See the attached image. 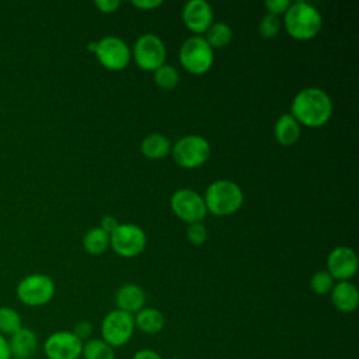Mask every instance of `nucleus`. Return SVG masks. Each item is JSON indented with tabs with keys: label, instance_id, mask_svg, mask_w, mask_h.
<instances>
[{
	"label": "nucleus",
	"instance_id": "obj_30",
	"mask_svg": "<svg viewBox=\"0 0 359 359\" xmlns=\"http://www.w3.org/2000/svg\"><path fill=\"white\" fill-rule=\"evenodd\" d=\"M72 332H73L79 339H81V341L84 342V341L90 339V335H91V332H93V325H91L90 321L81 320V321H79V323L74 324V328H73Z\"/></svg>",
	"mask_w": 359,
	"mask_h": 359
},
{
	"label": "nucleus",
	"instance_id": "obj_14",
	"mask_svg": "<svg viewBox=\"0 0 359 359\" xmlns=\"http://www.w3.org/2000/svg\"><path fill=\"white\" fill-rule=\"evenodd\" d=\"M182 20L189 31L199 35L213 24V10L205 0H191L182 8Z\"/></svg>",
	"mask_w": 359,
	"mask_h": 359
},
{
	"label": "nucleus",
	"instance_id": "obj_24",
	"mask_svg": "<svg viewBox=\"0 0 359 359\" xmlns=\"http://www.w3.org/2000/svg\"><path fill=\"white\" fill-rule=\"evenodd\" d=\"M22 327L21 316L13 307H0V334L6 338L17 332Z\"/></svg>",
	"mask_w": 359,
	"mask_h": 359
},
{
	"label": "nucleus",
	"instance_id": "obj_1",
	"mask_svg": "<svg viewBox=\"0 0 359 359\" xmlns=\"http://www.w3.org/2000/svg\"><path fill=\"white\" fill-rule=\"evenodd\" d=\"M290 111V115L300 125L307 128H320L330 121L332 102L324 90L318 87H307L294 95Z\"/></svg>",
	"mask_w": 359,
	"mask_h": 359
},
{
	"label": "nucleus",
	"instance_id": "obj_13",
	"mask_svg": "<svg viewBox=\"0 0 359 359\" xmlns=\"http://www.w3.org/2000/svg\"><path fill=\"white\" fill-rule=\"evenodd\" d=\"M358 271V257L351 247H337L327 258V272L335 280H349Z\"/></svg>",
	"mask_w": 359,
	"mask_h": 359
},
{
	"label": "nucleus",
	"instance_id": "obj_26",
	"mask_svg": "<svg viewBox=\"0 0 359 359\" xmlns=\"http://www.w3.org/2000/svg\"><path fill=\"white\" fill-rule=\"evenodd\" d=\"M332 286H334V279L327 271H318L310 279V289L320 296L330 293Z\"/></svg>",
	"mask_w": 359,
	"mask_h": 359
},
{
	"label": "nucleus",
	"instance_id": "obj_29",
	"mask_svg": "<svg viewBox=\"0 0 359 359\" xmlns=\"http://www.w3.org/2000/svg\"><path fill=\"white\" fill-rule=\"evenodd\" d=\"M292 1L289 0H266L265 1V7L268 10L269 14H273V15H280V14H285L287 11V8L290 7Z\"/></svg>",
	"mask_w": 359,
	"mask_h": 359
},
{
	"label": "nucleus",
	"instance_id": "obj_33",
	"mask_svg": "<svg viewBox=\"0 0 359 359\" xmlns=\"http://www.w3.org/2000/svg\"><path fill=\"white\" fill-rule=\"evenodd\" d=\"M118 226H119V223L114 216L108 215V216H104L102 220H101V229L108 234H111Z\"/></svg>",
	"mask_w": 359,
	"mask_h": 359
},
{
	"label": "nucleus",
	"instance_id": "obj_7",
	"mask_svg": "<svg viewBox=\"0 0 359 359\" xmlns=\"http://www.w3.org/2000/svg\"><path fill=\"white\" fill-rule=\"evenodd\" d=\"M135 332L133 316L122 310H111L101 323V339L109 346L119 348L126 345Z\"/></svg>",
	"mask_w": 359,
	"mask_h": 359
},
{
	"label": "nucleus",
	"instance_id": "obj_10",
	"mask_svg": "<svg viewBox=\"0 0 359 359\" xmlns=\"http://www.w3.org/2000/svg\"><path fill=\"white\" fill-rule=\"evenodd\" d=\"M133 57L136 65L146 72H154L164 65L165 46L154 34H143L133 46Z\"/></svg>",
	"mask_w": 359,
	"mask_h": 359
},
{
	"label": "nucleus",
	"instance_id": "obj_25",
	"mask_svg": "<svg viewBox=\"0 0 359 359\" xmlns=\"http://www.w3.org/2000/svg\"><path fill=\"white\" fill-rule=\"evenodd\" d=\"M154 83L161 88V90H165V91H170V90H174L180 81V74L177 72V69L171 65H163L160 66L158 69H156L154 72Z\"/></svg>",
	"mask_w": 359,
	"mask_h": 359
},
{
	"label": "nucleus",
	"instance_id": "obj_2",
	"mask_svg": "<svg viewBox=\"0 0 359 359\" xmlns=\"http://www.w3.org/2000/svg\"><path fill=\"white\" fill-rule=\"evenodd\" d=\"M283 15L287 34L297 41L313 39L323 27L321 14L307 1L292 3Z\"/></svg>",
	"mask_w": 359,
	"mask_h": 359
},
{
	"label": "nucleus",
	"instance_id": "obj_27",
	"mask_svg": "<svg viewBox=\"0 0 359 359\" xmlns=\"http://www.w3.org/2000/svg\"><path fill=\"white\" fill-rule=\"evenodd\" d=\"M280 29V20L278 15H273V14H269L266 13L262 20L259 21V25H258V31L261 34V36L269 39V38H273L278 35Z\"/></svg>",
	"mask_w": 359,
	"mask_h": 359
},
{
	"label": "nucleus",
	"instance_id": "obj_5",
	"mask_svg": "<svg viewBox=\"0 0 359 359\" xmlns=\"http://www.w3.org/2000/svg\"><path fill=\"white\" fill-rule=\"evenodd\" d=\"M180 62L192 74H205L213 65V49L201 35L189 36L180 48Z\"/></svg>",
	"mask_w": 359,
	"mask_h": 359
},
{
	"label": "nucleus",
	"instance_id": "obj_36",
	"mask_svg": "<svg viewBox=\"0 0 359 359\" xmlns=\"http://www.w3.org/2000/svg\"><path fill=\"white\" fill-rule=\"evenodd\" d=\"M170 359H181V358H170Z\"/></svg>",
	"mask_w": 359,
	"mask_h": 359
},
{
	"label": "nucleus",
	"instance_id": "obj_28",
	"mask_svg": "<svg viewBox=\"0 0 359 359\" xmlns=\"http://www.w3.org/2000/svg\"><path fill=\"white\" fill-rule=\"evenodd\" d=\"M187 238L191 244L194 245H201L206 241L208 238V231L205 229V226L198 222V223H191L187 229Z\"/></svg>",
	"mask_w": 359,
	"mask_h": 359
},
{
	"label": "nucleus",
	"instance_id": "obj_23",
	"mask_svg": "<svg viewBox=\"0 0 359 359\" xmlns=\"http://www.w3.org/2000/svg\"><path fill=\"white\" fill-rule=\"evenodd\" d=\"M205 34H206L205 41L209 43V46L212 49L227 46L233 38V31H231L230 25L223 21L213 22Z\"/></svg>",
	"mask_w": 359,
	"mask_h": 359
},
{
	"label": "nucleus",
	"instance_id": "obj_21",
	"mask_svg": "<svg viewBox=\"0 0 359 359\" xmlns=\"http://www.w3.org/2000/svg\"><path fill=\"white\" fill-rule=\"evenodd\" d=\"M83 247L91 255H100L109 247V234L101 227L90 229L83 237Z\"/></svg>",
	"mask_w": 359,
	"mask_h": 359
},
{
	"label": "nucleus",
	"instance_id": "obj_22",
	"mask_svg": "<svg viewBox=\"0 0 359 359\" xmlns=\"http://www.w3.org/2000/svg\"><path fill=\"white\" fill-rule=\"evenodd\" d=\"M83 359H115V351L101 338H90L83 342Z\"/></svg>",
	"mask_w": 359,
	"mask_h": 359
},
{
	"label": "nucleus",
	"instance_id": "obj_32",
	"mask_svg": "<svg viewBox=\"0 0 359 359\" xmlns=\"http://www.w3.org/2000/svg\"><path fill=\"white\" fill-rule=\"evenodd\" d=\"M132 359H163V358L157 351L150 349V348H143V349H139L137 352H135Z\"/></svg>",
	"mask_w": 359,
	"mask_h": 359
},
{
	"label": "nucleus",
	"instance_id": "obj_19",
	"mask_svg": "<svg viewBox=\"0 0 359 359\" xmlns=\"http://www.w3.org/2000/svg\"><path fill=\"white\" fill-rule=\"evenodd\" d=\"M273 133L279 144L292 146L300 137V123L290 114H283L276 121Z\"/></svg>",
	"mask_w": 359,
	"mask_h": 359
},
{
	"label": "nucleus",
	"instance_id": "obj_8",
	"mask_svg": "<svg viewBox=\"0 0 359 359\" xmlns=\"http://www.w3.org/2000/svg\"><path fill=\"white\" fill-rule=\"evenodd\" d=\"M146 243V233L142 227L133 223L119 224L109 234V245L118 255L123 258H132L139 255L144 250Z\"/></svg>",
	"mask_w": 359,
	"mask_h": 359
},
{
	"label": "nucleus",
	"instance_id": "obj_17",
	"mask_svg": "<svg viewBox=\"0 0 359 359\" xmlns=\"http://www.w3.org/2000/svg\"><path fill=\"white\" fill-rule=\"evenodd\" d=\"M331 303L341 313H352L359 304V292L349 280L334 283L331 289Z\"/></svg>",
	"mask_w": 359,
	"mask_h": 359
},
{
	"label": "nucleus",
	"instance_id": "obj_34",
	"mask_svg": "<svg viewBox=\"0 0 359 359\" xmlns=\"http://www.w3.org/2000/svg\"><path fill=\"white\" fill-rule=\"evenodd\" d=\"M163 1L161 0H139V1H132V6L137 7V8H142V10H151V8H156L158 6H161Z\"/></svg>",
	"mask_w": 359,
	"mask_h": 359
},
{
	"label": "nucleus",
	"instance_id": "obj_18",
	"mask_svg": "<svg viewBox=\"0 0 359 359\" xmlns=\"http://www.w3.org/2000/svg\"><path fill=\"white\" fill-rule=\"evenodd\" d=\"M133 320H135V328H137L139 331L147 335L158 334L165 324L163 313L153 307H143L133 316Z\"/></svg>",
	"mask_w": 359,
	"mask_h": 359
},
{
	"label": "nucleus",
	"instance_id": "obj_9",
	"mask_svg": "<svg viewBox=\"0 0 359 359\" xmlns=\"http://www.w3.org/2000/svg\"><path fill=\"white\" fill-rule=\"evenodd\" d=\"M170 203L174 215L188 224L202 222L208 213L202 195L189 188H181L175 191Z\"/></svg>",
	"mask_w": 359,
	"mask_h": 359
},
{
	"label": "nucleus",
	"instance_id": "obj_12",
	"mask_svg": "<svg viewBox=\"0 0 359 359\" xmlns=\"http://www.w3.org/2000/svg\"><path fill=\"white\" fill-rule=\"evenodd\" d=\"M42 349L46 359H80L83 341L72 331L60 330L46 337Z\"/></svg>",
	"mask_w": 359,
	"mask_h": 359
},
{
	"label": "nucleus",
	"instance_id": "obj_35",
	"mask_svg": "<svg viewBox=\"0 0 359 359\" xmlns=\"http://www.w3.org/2000/svg\"><path fill=\"white\" fill-rule=\"evenodd\" d=\"M0 359H11L10 349H8V341L1 334H0Z\"/></svg>",
	"mask_w": 359,
	"mask_h": 359
},
{
	"label": "nucleus",
	"instance_id": "obj_31",
	"mask_svg": "<svg viewBox=\"0 0 359 359\" xmlns=\"http://www.w3.org/2000/svg\"><path fill=\"white\" fill-rule=\"evenodd\" d=\"M95 7L101 11V13H105V14H111L114 11H116V8L119 7V1L118 0H97L95 3Z\"/></svg>",
	"mask_w": 359,
	"mask_h": 359
},
{
	"label": "nucleus",
	"instance_id": "obj_6",
	"mask_svg": "<svg viewBox=\"0 0 359 359\" xmlns=\"http://www.w3.org/2000/svg\"><path fill=\"white\" fill-rule=\"evenodd\" d=\"M171 151L180 167L196 168L208 161L210 156V144L199 135H187L171 146Z\"/></svg>",
	"mask_w": 359,
	"mask_h": 359
},
{
	"label": "nucleus",
	"instance_id": "obj_3",
	"mask_svg": "<svg viewBox=\"0 0 359 359\" xmlns=\"http://www.w3.org/2000/svg\"><path fill=\"white\" fill-rule=\"evenodd\" d=\"M208 212L215 216H229L236 213L244 201L241 188L230 180L213 181L203 196Z\"/></svg>",
	"mask_w": 359,
	"mask_h": 359
},
{
	"label": "nucleus",
	"instance_id": "obj_20",
	"mask_svg": "<svg viewBox=\"0 0 359 359\" xmlns=\"http://www.w3.org/2000/svg\"><path fill=\"white\" fill-rule=\"evenodd\" d=\"M140 151L150 160H160L171 151V142L161 133H150L142 140Z\"/></svg>",
	"mask_w": 359,
	"mask_h": 359
},
{
	"label": "nucleus",
	"instance_id": "obj_16",
	"mask_svg": "<svg viewBox=\"0 0 359 359\" xmlns=\"http://www.w3.org/2000/svg\"><path fill=\"white\" fill-rule=\"evenodd\" d=\"M115 303L118 310L135 316L139 310L144 307L146 293L139 285L126 283L118 289L115 294Z\"/></svg>",
	"mask_w": 359,
	"mask_h": 359
},
{
	"label": "nucleus",
	"instance_id": "obj_4",
	"mask_svg": "<svg viewBox=\"0 0 359 359\" xmlns=\"http://www.w3.org/2000/svg\"><path fill=\"white\" fill-rule=\"evenodd\" d=\"M55 282L43 273H31L22 278L15 289L18 300L28 307L48 304L55 296Z\"/></svg>",
	"mask_w": 359,
	"mask_h": 359
},
{
	"label": "nucleus",
	"instance_id": "obj_11",
	"mask_svg": "<svg viewBox=\"0 0 359 359\" xmlns=\"http://www.w3.org/2000/svg\"><path fill=\"white\" fill-rule=\"evenodd\" d=\"M95 56L98 62L108 70H123L130 60V50L126 42L118 36H104L97 41Z\"/></svg>",
	"mask_w": 359,
	"mask_h": 359
},
{
	"label": "nucleus",
	"instance_id": "obj_15",
	"mask_svg": "<svg viewBox=\"0 0 359 359\" xmlns=\"http://www.w3.org/2000/svg\"><path fill=\"white\" fill-rule=\"evenodd\" d=\"M11 359H32L38 351V335L34 330L21 327L7 338Z\"/></svg>",
	"mask_w": 359,
	"mask_h": 359
}]
</instances>
